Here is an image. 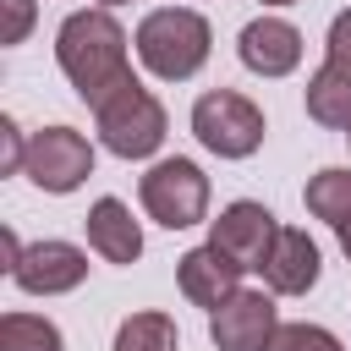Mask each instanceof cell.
Masks as SVG:
<instances>
[{
	"label": "cell",
	"mask_w": 351,
	"mask_h": 351,
	"mask_svg": "<svg viewBox=\"0 0 351 351\" xmlns=\"http://www.w3.org/2000/svg\"><path fill=\"white\" fill-rule=\"evenodd\" d=\"M55 60L66 71V82L99 110L115 88L132 82L126 66V27L110 11H71L55 33Z\"/></svg>",
	"instance_id": "1"
},
{
	"label": "cell",
	"mask_w": 351,
	"mask_h": 351,
	"mask_svg": "<svg viewBox=\"0 0 351 351\" xmlns=\"http://www.w3.org/2000/svg\"><path fill=\"white\" fill-rule=\"evenodd\" d=\"M208 44H214L208 22H203L197 11H186V5H159V11H148V16L137 22V60H143L159 82H186V77H197L203 60H208Z\"/></svg>",
	"instance_id": "2"
},
{
	"label": "cell",
	"mask_w": 351,
	"mask_h": 351,
	"mask_svg": "<svg viewBox=\"0 0 351 351\" xmlns=\"http://www.w3.org/2000/svg\"><path fill=\"white\" fill-rule=\"evenodd\" d=\"M93 115H99V143H104L115 159H148V154L165 143V126H170V121H165V104H159L137 77H132L126 88H115Z\"/></svg>",
	"instance_id": "3"
},
{
	"label": "cell",
	"mask_w": 351,
	"mask_h": 351,
	"mask_svg": "<svg viewBox=\"0 0 351 351\" xmlns=\"http://www.w3.org/2000/svg\"><path fill=\"white\" fill-rule=\"evenodd\" d=\"M192 137L219 159H247L263 143V110L236 88H208L192 104Z\"/></svg>",
	"instance_id": "4"
},
{
	"label": "cell",
	"mask_w": 351,
	"mask_h": 351,
	"mask_svg": "<svg viewBox=\"0 0 351 351\" xmlns=\"http://www.w3.org/2000/svg\"><path fill=\"white\" fill-rule=\"evenodd\" d=\"M137 197H143V208H148V219L154 225H165V230H186V225H197L203 214H208V176L192 165V159H159L143 181H137Z\"/></svg>",
	"instance_id": "5"
},
{
	"label": "cell",
	"mask_w": 351,
	"mask_h": 351,
	"mask_svg": "<svg viewBox=\"0 0 351 351\" xmlns=\"http://www.w3.org/2000/svg\"><path fill=\"white\" fill-rule=\"evenodd\" d=\"M22 170H27L33 186L66 197V192H77V186L93 176V148H88V137L71 132V126H44V132L27 137V159H22Z\"/></svg>",
	"instance_id": "6"
},
{
	"label": "cell",
	"mask_w": 351,
	"mask_h": 351,
	"mask_svg": "<svg viewBox=\"0 0 351 351\" xmlns=\"http://www.w3.org/2000/svg\"><path fill=\"white\" fill-rule=\"evenodd\" d=\"M11 280H16L27 296H60V291H77V285L88 280V252L71 247V241H33V247L16 252Z\"/></svg>",
	"instance_id": "7"
},
{
	"label": "cell",
	"mask_w": 351,
	"mask_h": 351,
	"mask_svg": "<svg viewBox=\"0 0 351 351\" xmlns=\"http://www.w3.org/2000/svg\"><path fill=\"white\" fill-rule=\"evenodd\" d=\"M274 329H280L274 296H263V291H236V296H230L225 307H214V318H208V340H214L219 351H263Z\"/></svg>",
	"instance_id": "8"
},
{
	"label": "cell",
	"mask_w": 351,
	"mask_h": 351,
	"mask_svg": "<svg viewBox=\"0 0 351 351\" xmlns=\"http://www.w3.org/2000/svg\"><path fill=\"white\" fill-rule=\"evenodd\" d=\"M274 214L263 208V203H252V197H241V203H230L214 225H208V241L225 252V258H236L241 269H263V258H269V241H274Z\"/></svg>",
	"instance_id": "9"
},
{
	"label": "cell",
	"mask_w": 351,
	"mask_h": 351,
	"mask_svg": "<svg viewBox=\"0 0 351 351\" xmlns=\"http://www.w3.org/2000/svg\"><path fill=\"white\" fill-rule=\"evenodd\" d=\"M241 263L236 258H225L214 241L208 247H192V252H181V263H176V285H181V296L192 302V307H225L236 291H241Z\"/></svg>",
	"instance_id": "10"
},
{
	"label": "cell",
	"mask_w": 351,
	"mask_h": 351,
	"mask_svg": "<svg viewBox=\"0 0 351 351\" xmlns=\"http://www.w3.org/2000/svg\"><path fill=\"white\" fill-rule=\"evenodd\" d=\"M236 55H241V66L252 77H291L302 66V33L285 16H258V22L241 27Z\"/></svg>",
	"instance_id": "11"
},
{
	"label": "cell",
	"mask_w": 351,
	"mask_h": 351,
	"mask_svg": "<svg viewBox=\"0 0 351 351\" xmlns=\"http://www.w3.org/2000/svg\"><path fill=\"white\" fill-rule=\"evenodd\" d=\"M258 274H263V285L274 296H307L318 285V241L307 230H296V225H280Z\"/></svg>",
	"instance_id": "12"
},
{
	"label": "cell",
	"mask_w": 351,
	"mask_h": 351,
	"mask_svg": "<svg viewBox=\"0 0 351 351\" xmlns=\"http://www.w3.org/2000/svg\"><path fill=\"white\" fill-rule=\"evenodd\" d=\"M82 225H88V247L104 263H137L143 258V230H137V219L121 197H99Z\"/></svg>",
	"instance_id": "13"
},
{
	"label": "cell",
	"mask_w": 351,
	"mask_h": 351,
	"mask_svg": "<svg viewBox=\"0 0 351 351\" xmlns=\"http://www.w3.org/2000/svg\"><path fill=\"white\" fill-rule=\"evenodd\" d=\"M307 115L329 132H351V60L329 55L307 82Z\"/></svg>",
	"instance_id": "14"
},
{
	"label": "cell",
	"mask_w": 351,
	"mask_h": 351,
	"mask_svg": "<svg viewBox=\"0 0 351 351\" xmlns=\"http://www.w3.org/2000/svg\"><path fill=\"white\" fill-rule=\"evenodd\" d=\"M307 214L329 219L335 230L351 219V170H318L307 181Z\"/></svg>",
	"instance_id": "15"
},
{
	"label": "cell",
	"mask_w": 351,
	"mask_h": 351,
	"mask_svg": "<svg viewBox=\"0 0 351 351\" xmlns=\"http://www.w3.org/2000/svg\"><path fill=\"white\" fill-rule=\"evenodd\" d=\"M0 351H66V340L38 313H5L0 318Z\"/></svg>",
	"instance_id": "16"
},
{
	"label": "cell",
	"mask_w": 351,
	"mask_h": 351,
	"mask_svg": "<svg viewBox=\"0 0 351 351\" xmlns=\"http://www.w3.org/2000/svg\"><path fill=\"white\" fill-rule=\"evenodd\" d=\"M115 351H176V318L170 313H132V318H121Z\"/></svg>",
	"instance_id": "17"
},
{
	"label": "cell",
	"mask_w": 351,
	"mask_h": 351,
	"mask_svg": "<svg viewBox=\"0 0 351 351\" xmlns=\"http://www.w3.org/2000/svg\"><path fill=\"white\" fill-rule=\"evenodd\" d=\"M263 351H346L324 324H280Z\"/></svg>",
	"instance_id": "18"
},
{
	"label": "cell",
	"mask_w": 351,
	"mask_h": 351,
	"mask_svg": "<svg viewBox=\"0 0 351 351\" xmlns=\"http://www.w3.org/2000/svg\"><path fill=\"white\" fill-rule=\"evenodd\" d=\"M5 11V27H0V44H22L27 27H33V0H0Z\"/></svg>",
	"instance_id": "19"
},
{
	"label": "cell",
	"mask_w": 351,
	"mask_h": 351,
	"mask_svg": "<svg viewBox=\"0 0 351 351\" xmlns=\"http://www.w3.org/2000/svg\"><path fill=\"white\" fill-rule=\"evenodd\" d=\"M0 143H5V165H0V170H22L27 143H22V132H16V121H11V115H0Z\"/></svg>",
	"instance_id": "20"
},
{
	"label": "cell",
	"mask_w": 351,
	"mask_h": 351,
	"mask_svg": "<svg viewBox=\"0 0 351 351\" xmlns=\"http://www.w3.org/2000/svg\"><path fill=\"white\" fill-rule=\"evenodd\" d=\"M329 55H346V60H351V5L329 22Z\"/></svg>",
	"instance_id": "21"
},
{
	"label": "cell",
	"mask_w": 351,
	"mask_h": 351,
	"mask_svg": "<svg viewBox=\"0 0 351 351\" xmlns=\"http://www.w3.org/2000/svg\"><path fill=\"white\" fill-rule=\"evenodd\" d=\"M340 252H346V258H351V219H346V225H340Z\"/></svg>",
	"instance_id": "22"
},
{
	"label": "cell",
	"mask_w": 351,
	"mask_h": 351,
	"mask_svg": "<svg viewBox=\"0 0 351 351\" xmlns=\"http://www.w3.org/2000/svg\"><path fill=\"white\" fill-rule=\"evenodd\" d=\"M263 5H291V0H263Z\"/></svg>",
	"instance_id": "23"
},
{
	"label": "cell",
	"mask_w": 351,
	"mask_h": 351,
	"mask_svg": "<svg viewBox=\"0 0 351 351\" xmlns=\"http://www.w3.org/2000/svg\"><path fill=\"white\" fill-rule=\"evenodd\" d=\"M99 5H126V0H99Z\"/></svg>",
	"instance_id": "24"
},
{
	"label": "cell",
	"mask_w": 351,
	"mask_h": 351,
	"mask_svg": "<svg viewBox=\"0 0 351 351\" xmlns=\"http://www.w3.org/2000/svg\"><path fill=\"white\" fill-rule=\"evenodd\" d=\"M346 143H351V132H346Z\"/></svg>",
	"instance_id": "25"
}]
</instances>
